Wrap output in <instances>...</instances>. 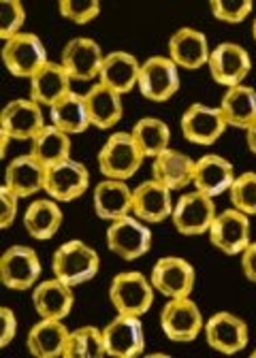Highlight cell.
<instances>
[{
    "label": "cell",
    "instance_id": "1",
    "mask_svg": "<svg viewBox=\"0 0 256 358\" xmlns=\"http://www.w3.org/2000/svg\"><path fill=\"white\" fill-rule=\"evenodd\" d=\"M99 266H101L99 254L88 243H83L79 239L62 243L52 258L54 278H58L71 288L94 280L99 273Z\"/></svg>",
    "mask_w": 256,
    "mask_h": 358
},
{
    "label": "cell",
    "instance_id": "2",
    "mask_svg": "<svg viewBox=\"0 0 256 358\" xmlns=\"http://www.w3.org/2000/svg\"><path fill=\"white\" fill-rule=\"evenodd\" d=\"M145 160L131 132H113L99 152V169L105 179H131Z\"/></svg>",
    "mask_w": 256,
    "mask_h": 358
},
{
    "label": "cell",
    "instance_id": "3",
    "mask_svg": "<svg viewBox=\"0 0 256 358\" xmlns=\"http://www.w3.org/2000/svg\"><path fill=\"white\" fill-rule=\"evenodd\" d=\"M154 286L139 271L118 273L109 284V301L118 313L143 316L154 303Z\"/></svg>",
    "mask_w": 256,
    "mask_h": 358
},
{
    "label": "cell",
    "instance_id": "4",
    "mask_svg": "<svg viewBox=\"0 0 256 358\" xmlns=\"http://www.w3.org/2000/svg\"><path fill=\"white\" fill-rule=\"evenodd\" d=\"M203 313L190 296L169 299L160 311V329L166 339L176 343L194 341L203 333Z\"/></svg>",
    "mask_w": 256,
    "mask_h": 358
},
{
    "label": "cell",
    "instance_id": "5",
    "mask_svg": "<svg viewBox=\"0 0 256 358\" xmlns=\"http://www.w3.org/2000/svg\"><path fill=\"white\" fill-rule=\"evenodd\" d=\"M137 87L143 99L152 103H166L180 90V66L169 56H152L141 62Z\"/></svg>",
    "mask_w": 256,
    "mask_h": 358
},
{
    "label": "cell",
    "instance_id": "6",
    "mask_svg": "<svg viewBox=\"0 0 256 358\" xmlns=\"http://www.w3.org/2000/svg\"><path fill=\"white\" fill-rule=\"evenodd\" d=\"M216 203L211 196H205L203 192H186L176 201L171 222L180 235L186 237H199L209 233V227L216 217Z\"/></svg>",
    "mask_w": 256,
    "mask_h": 358
},
{
    "label": "cell",
    "instance_id": "7",
    "mask_svg": "<svg viewBox=\"0 0 256 358\" xmlns=\"http://www.w3.org/2000/svg\"><path fill=\"white\" fill-rule=\"evenodd\" d=\"M150 282L154 290L166 299H184L192 294L197 273H194V266L186 258L164 256L156 260Z\"/></svg>",
    "mask_w": 256,
    "mask_h": 358
},
{
    "label": "cell",
    "instance_id": "8",
    "mask_svg": "<svg viewBox=\"0 0 256 358\" xmlns=\"http://www.w3.org/2000/svg\"><path fill=\"white\" fill-rule=\"evenodd\" d=\"M3 60L11 75L24 77V79H32L50 62L45 45H43V41L36 34H30V32H22L5 41Z\"/></svg>",
    "mask_w": 256,
    "mask_h": 358
},
{
    "label": "cell",
    "instance_id": "9",
    "mask_svg": "<svg viewBox=\"0 0 256 358\" xmlns=\"http://www.w3.org/2000/svg\"><path fill=\"white\" fill-rule=\"evenodd\" d=\"M107 248L124 260H137L152 250V231L135 215H126L107 229Z\"/></svg>",
    "mask_w": 256,
    "mask_h": 358
},
{
    "label": "cell",
    "instance_id": "10",
    "mask_svg": "<svg viewBox=\"0 0 256 358\" xmlns=\"http://www.w3.org/2000/svg\"><path fill=\"white\" fill-rule=\"evenodd\" d=\"M105 350L107 356L113 358H137L145 350V333L141 316H128V313H118V316L103 329Z\"/></svg>",
    "mask_w": 256,
    "mask_h": 358
},
{
    "label": "cell",
    "instance_id": "11",
    "mask_svg": "<svg viewBox=\"0 0 256 358\" xmlns=\"http://www.w3.org/2000/svg\"><path fill=\"white\" fill-rule=\"evenodd\" d=\"M209 241L227 256H239L250 245V215L237 211L235 207L216 213L209 227Z\"/></svg>",
    "mask_w": 256,
    "mask_h": 358
},
{
    "label": "cell",
    "instance_id": "12",
    "mask_svg": "<svg viewBox=\"0 0 256 358\" xmlns=\"http://www.w3.org/2000/svg\"><path fill=\"white\" fill-rule=\"evenodd\" d=\"M203 331H205L207 345L225 356L239 354L241 350H246L250 341L248 324L231 311H218L209 316Z\"/></svg>",
    "mask_w": 256,
    "mask_h": 358
},
{
    "label": "cell",
    "instance_id": "13",
    "mask_svg": "<svg viewBox=\"0 0 256 358\" xmlns=\"http://www.w3.org/2000/svg\"><path fill=\"white\" fill-rule=\"evenodd\" d=\"M207 69H209V75L213 81L229 90V87L243 83V79L252 71V60H250V54L246 52V48H241V45L220 43L211 50Z\"/></svg>",
    "mask_w": 256,
    "mask_h": 358
},
{
    "label": "cell",
    "instance_id": "14",
    "mask_svg": "<svg viewBox=\"0 0 256 358\" xmlns=\"http://www.w3.org/2000/svg\"><path fill=\"white\" fill-rule=\"evenodd\" d=\"M180 128L186 141L194 145H213L222 137L229 126L222 117L220 107L194 103L184 111L180 120Z\"/></svg>",
    "mask_w": 256,
    "mask_h": 358
},
{
    "label": "cell",
    "instance_id": "15",
    "mask_svg": "<svg viewBox=\"0 0 256 358\" xmlns=\"http://www.w3.org/2000/svg\"><path fill=\"white\" fill-rule=\"evenodd\" d=\"M103 52L99 43L88 36L71 38L60 54V64L73 81H92L99 77L103 66Z\"/></svg>",
    "mask_w": 256,
    "mask_h": 358
},
{
    "label": "cell",
    "instance_id": "16",
    "mask_svg": "<svg viewBox=\"0 0 256 358\" xmlns=\"http://www.w3.org/2000/svg\"><path fill=\"white\" fill-rule=\"evenodd\" d=\"M0 278L9 290H30L41 278V258L32 248L13 245L0 258Z\"/></svg>",
    "mask_w": 256,
    "mask_h": 358
},
{
    "label": "cell",
    "instance_id": "17",
    "mask_svg": "<svg viewBox=\"0 0 256 358\" xmlns=\"http://www.w3.org/2000/svg\"><path fill=\"white\" fill-rule=\"evenodd\" d=\"M88 186H90V171L73 158L48 169L45 192L50 194V199L58 203H69L83 196Z\"/></svg>",
    "mask_w": 256,
    "mask_h": 358
},
{
    "label": "cell",
    "instance_id": "18",
    "mask_svg": "<svg viewBox=\"0 0 256 358\" xmlns=\"http://www.w3.org/2000/svg\"><path fill=\"white\" fill-rule=\"evenodd\" d=\"M235 177L237 175L233 164L218 154H205L199 160H194L192 186L205 196H222L231 190Z\"/></svg>",
    "mask_w": 256,
    "mask_h": 358
},
{
    "label": "cell",
    "instance_id": "19",
    "mask_svg": "<svg viewBox=\"0 0 256 358\" xmlns=\"http://www.w3.org/2000/svg\"><path fill=\"white\" fill-rule=\"evenodd\" d=\"M41 105L32 99H17L11 101L3 111V128L15 141H32L36 134L45 128Z\"/></svg>",
    "mask_w": 256,
    "mask_h": 358
},
{
    "label": "cell",
    "instance_id": "20",
    "mask_svg": "<svg viewBox=\"0 0 256 358\" xmlns=\"http://www.w3.org/2000/svg\"><path fill=\"white\" fill-rule=\"evenodd\" d=\"M209 41L201 30L180 28L169 38V58L180 69L199 71L209 62Z\"/></svg>",
    "mask_w": 256,
    "mask_h": 358
},
{
    "label": "cell",
    "instance_id": "21",
    "mask_svg": "<svg viewBox=\"0 0 256 358\" xmlns=\"http://www.w3.org/2000/svg\"><path fill=\"white\" fill-rule=\"evenodd\" d=\"M173 207L171 190L160 186L156 179H148L133 190V215L141 222L160 224L171 217Z\"/></svg>",
    "mask_w": 256,
    "mask_h": 358
},
{
    "label": "cell",
    "instance_id": "22",
    "mask_svg": "<svg viewBox=\"0 0 256 358\" xmlns=\"http://www.w3.org/2000/svg\"><path fill=\"white\" fill-rule=\"evenodd\" d=\"M48 166L41 164L32 154H22L7 164L5 186L15 192L20 199L34 196L36 192L45 190Z\"/></svg>",
    "mask_w": 256,
    "mask_h": 358
},
{
    "label": "cell",
    "instance_id": "23",
    "mask_svg": "<svg viewBox=\"0 0 256 358\" xmlns=\"http://www.w3.org/2000/svg\"><path fill=\"white\" fill-rule=\"evenodd\" d=\"M32 305L41 318L48 320H64L73 311L75 294L73 288L60 282L58 278L38 282L32 290Z\"/></svg>",
    "mask_w": 256,
    "mask_h": 358
},
{
    "label": "cell",
    "instance_id": "24",
    "mask_svg": "<svg viewBox=\"0 0 256 358\" xmlns=\"http://www.w3.org/2000/svg\"><path fill=\"white\" fill-rule=\"evenodd\" d=\"M92 203L101 220L115 222L133 213V190L122 179H103L94 188Z\"/></svg>",
    "mask_w": 256,
    "mask_h": 358
},
{
    "label": "cell",
    "instance_id": "25",
    "mask_svg": "<svg viewBox=\"0 0 256 358\" xmlns=\"http://www.w3.org/2000/svg\"><path fill=\"white\" fill-rule=\"evenodd\" d=\"M139 71H141V62L128 52H111L105 56L101 73H99V81L107 87H111L113 92H118L120 96L128 94L131 90L137 87L139 81Z\"/></svg>",
    "mask_w": 256,
    "mask_h": 358
},
{
    "label": "cell",
    "instance_id": "26",
    "mask_svg": "<svg viewBox=\"0 0 256 358\" xmlns=\"http://www.w3.org/2000/svg\"><path fill=\"white\" fill-rule=\"evenodd\" d=\"M192 173H194V160L173 148H169L152 162V179L171 192L182 190L188 184H192Z\"/></svg>",
    "mask_w": 256,
    "mask_h": 358
},
{
    "label": "cell",
    "instance_id": "27",
    "mask_svg": "<svg viewBox=\"0 0 256 358\" xmlns=\"http://www.w3.org/2000/svg\"><path fill=\"white\" fill-rule=\"evenodd\" d=\"M71 77L60 62H48L30 79V99L41 107H54L71 90Z\"/></svg>",
    "mask_w": 256,
    "mask_h": 358
},
{
    "label": "cell",
    "instance_id": "28",
    "mask_svg": "<svg viewBox=\"0 0 256 358\" xmlns=\"http://www.w3.org/2000/svg\"><path fill=\"white\" fill-rule=\"evenodd\" d=\"M69 333L71 331L64 327L62 320L41 318V322H36L28 331L26 348L36 358H60V356H64Z\"/></svg>",
    "mask_w": 256,
    "mask_h": 358
},
{
    "label": "cell",
    "instance_id": "29",
    "mask_svg": "<svg viewBox=\"0 0 256 358\" xmlns=\"http://www.w3.org/2000/svg\"><path fill=\"white\" fill-rule=\"evenodd\" d=\"M83 99H85V107H88L90 124L94 128H101V130L113 128L124 115L122 96L113 92L111 87L103 85L101 81L94 83L88 92L83 94Z\"/></svg>",
    "mask_w": 256,
    "mask_h": 358
},
{
    "label": "cell",
    "instance_id": "30",
    "mask_svg": "<svg viewBox=\"0 0 256 358\" xmlns=\"http://www.w3.org/2000/svg\"><path fill=\"white\" fill-rule=\"evenodd\" d=\"M62 227V209L54 199H36L24 213V229L36 241H48L56 237Z\"/></svg>",
    "mask_w": 256,
    "mask_h": 358
},
{
    "label": "cell",
    "instance_id": "31",
    "mask_svg": "<svg viewBox=\"0 0 256 358\" xmlns=\"http://www.w3.org/2000/svg\"><path fill=\"white\" fill-rule=\"evenodd\" d=\"M220 111L227 126L246 130L256 122V90L243 83L229 87L227 94L222 96Z\"/></svg>",
    "mask_w": 256,
    "mask_h": 358
},
{
    "label": "cell",
    "instance_id": "32",
    "mask_svg": "<svg viewBox=\"0 0 256 358\" xmlns=\"http://www.w3.org/2000/svg\"><path fill=\"white\" fill-rule=\"evenodd\" d=\"M30 154L48 169L60 164L71 158V134L50 124L30 141Z\"/></svg>",
    "mask_w": 256,
    "mask_h": 358
},
{
    "label": "cell",
    "instance_id": "33",
    "mask_svg": "<svg viewBox=\"0 0 256 358\" xmlns=\"http://www.w3.org/2000/svg\"><path fill=\"white\" fill-rule=\"evenodd\" d=\"M50 117L52 124L66 134H81L92 126L88 107H85V99L83 94L77 92H69L54 107H50Z\"/></svg>",
    "mask_w": 256,
    "mask_h": 358
},
{
    "label": "cell",
    "instance_id": "34",
    "mask_svg": "<svg viewBox=\"0 0 256 358\" xmlns=\"http://www.w3.org/2000/svg\"><path fill=\"white\" fill-rule=\"evenodd\" d=\"M131 134L145 158L154 160L171 148V128L160 117H141L133 126Z\"/></svg>",
    "mask_w": 256,
    "mask_h": 358
},
{
    "label": "cell",
    "instance_id": "35",
    "mask_svg": "<svg viewBox=\"0 0 256 358\" xmlns=\"http://www.w3.org/2000/svg\"><path fill=\"white\" fill-rule=\"evenodd\" d=\"M107 356L103 331L97 327H79L69 333L62 358H103Z\"/></svg>",
    "mask_w": 256,
    "mask_h": 358
},
{
    "label": "cell",
    "instance_id": "36",
    "mask_svg": "<svg viewBox=\"0 0 256 358\" xmlns=\"http://www.w3.org/2000/svg\"><path fill=\"white\" fill-rule=\"evenodd\" d=\"M229 196L237 211L246 215H256V173L248 171L237 175L229 190Z\"/></svg>",
    "mask_w": 256,
    "mask_h": 358
},
{
    "label": "cell",
    "instance_id": "37",
    "mask_svg": "<svg viewBox=\"0 0 256 358\" xmlns=\"http://www.w3.org/2000/svg\"><path fill=\"white\" fill-rule=\"evenodd\" d=\"M58 11L64 20L83 26L101 15V3L99 0H60Z\"/></svg>",
    "mask_w": 256,
    "mask_h": 358
},
{
    "label": "cell",
    "instance_id": "38",
    "mask_svg": "<svg viewBox=\"0 0 256 358\" xmlns=\"http://www.w3.org/2000/svg\"><path fill=\"white\" fill-rule=\"evenodd\" d=\"M26 22V9L20 0H3L0 3V36L5 41L22 34Z\"/></svg>",
    "mask_w": 256,
    "mask_h": 358
},
{
    "label": "cell",
    "instance_id": "39",
    "mask_svg": "<svg viewBox=\"0 0 256 358\" xmlns=\"http://www.w3.org/2000/svg\"><path fill=\"white\" fill-rule=\"evenodd\" d=\"M211 15L225 24H241L254 9L252 0H211Z\"/></svg>",
    "mask_w": 256,
    "mask_h": 358
},
{
    "label": "cell",
    "instance_id": "40",
    "mask_svg": "<svg viewBox=\"0 0 256 358\" xmlns=\"http://www.w3.org/2000/svg\"><path fill=\"white\" fill-rule=\"evenodd\" d=\"M0 201H3V213H0V227L9 229L17 217V207H20V196L11 192L7 186L0 188Z\"/></svg>",
    "mask_w": 256,
    "mask_h": 358
},
{
    "label": "cell",
    "instance_id": "41",
    "mask_svg": "<svg viewBox=\"0 0 256 358\" xmlns=\"http://www.w3.org/2000/svg\"><path fill=\"white\" fill-rule=\"evenodd\" d=\"M0 318H3V333H0V348H7L15 335H17V316L13 313V309L3 307L0 309Z\"/></svg>",
    "mask_w": 256,
    "mask_h": 358
},
{
    "label": "cell",
    "instance_id": "42",
    "mask_svg": "<svg viewBox=\"0 0 256 358\" xmlns=\"http://www.w3.org/2000/svg\"><path fill=\"white\" fill-rule=\"evenodd\" d=\"M239 256H241V271L246 280L256 284V241H250V245Z\"/></svg>",
    "mask_w": 256,
    "mask_h": 358
},
{
    "label": "cell",
    "instance_id": "43",
    "mask_svg": "<svg viewBox=\"0 0 256 358\" xmlns=\"http://www.w3.org/2000/svg\"><path fill=\"white\" fill-rule=\"evenodd\" d=\"M246 143H248V150L256 156V122L246 128Z\"/></svg>",
    "mask_w": 256,
    "mask_h": 358
},
{
    "label": "cell",
    "instance_id": "44",
    "mask_svg": "<svg viewBox=\"0 0 256 358\" xmlns=\"http://www.w3.org/2000/svg\"><path fill=\"white\" fill-rule=\"evenodd\" d=\"M9 141L11 137L5 132V130H0V156H7V148H9Z\"/></svg>",
    "mask_w": 256,
    "mask_h": 358
},
{
    "label": "cell",
    "instance_id": "45",
    "mask_svg": "<svg viewBox=\"0 0 256 358\" xmlns=\"http://www.w3.org/2000/svg\"><path fill=\"white\" fill-rule=\"evenodd\" d=\"M252 36H254V41H256V20L252 22Z\"/></svg>",
    "mask_w": 256,
    "mask_h": 358
},
{
    "label": "cell",
    "instance_id": "46",
    "mask_svg": "<svg viewBox=\"0 0 256 358\" xmlns=\"http://www.w3.org/2000/svg\"><path fill=\"white\" fill-rule=\"evenodd\" d=\"M252 358H256V350H254V352H252Z\"/></svg>",
    "mask_w": 256,
    "mask_h": 358
}]
</instances>
